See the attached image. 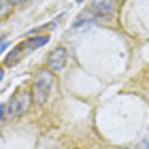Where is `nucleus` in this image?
I'll use <instances>...</instances> for the list:
<instances>
[{"instance_id":"15","label":"nucleus","mask_w":149,"mask_h":149,"mask_svg":"<svg viewBox=\"0 0 149 149\" xmlns=\"http://www.w3.org/2000/svg\"><path fill=\"white\" fill-rule=\"evenodd\" d=\"M77 2H83V0H77Z\"/></svg>"},{"instance_id":"6","label":"nucleus","mask_w":149,"mask_h":149,"mask_svg":"<svg viewBox=\"0 0 149 149\" xmlns=\"http://www.w3.org/2000/svg\"><path fill=\"white\" fill-rule=\"evenodd\" d=\"M98 15L94 13L92 9H87V11H81V15L74 19V24H72V28H81V26H85V24H94V22H98Z\"/></svg>"},{"instance_id":"5","label":"nucleus","mask_w":149,"mask_h":149,"mask_svg":"<svg viewBox=\"0 0 149 149\" xmlns=\"http://www.w3.org/2000/svg\"><path fill=\"white\" fill-rule=\"evenodd\" d=\"M47 43H49V36L47 34H36V36H30L24 43V49L26 51H34V49H38V47H45Z\"/></svg>"},{"instance_id":"8","label":"nucleus","mask_w":149,"mask_h":149,"mask_svg":"<svg viewBox=\"0 0 149 149\" xmlns=\"http://www.w3.org/2000/svg\"><path fill=\"white\" fill-rule=\"evenodd\" d=\"M13 9H15V4H13L11 0H0V19H2V17H9Z\"/></svg>"},{"instance_id":"4","label":"nucleus","mask_w":149,"mask_h":149,"mask_svg":"<svg viewBox=\"0 0 149 149\" xmlns=\"http://www.w3.org/2000/svg\"><path fill=\"white\" fill-rule=\"evenodd\" d=\"M90 9L100 19H111L115 15V11H117V0H92Z\"/></svg>"},{"instance_id":"13","label":"nucleus","mask_w":149,"mask_h":149,"mask_svg":"<svg viewBox=\"0 0 149 149\" xmlns=\"http://www.w3.org/2000/svg\"><path fill=\"white\" fill-rule=\"evenodd\" d=\"M19 2H22V4H24V2H28V0H19Z\"/></svg>"},{"instance_id":"12","label":"nucleus","mask_w":149,"mask_h":149,"mask_svg":"<svg viewBox=\"0 0 149 149\" xmlns=\"http://www.w3.org/2000/svg\"><path fill=\"white\" fill-rule=\"evenodd\" d=\"M113 149H128V147H113Z\"/></svg>"},{"instance_id":"10","label":"nucleus","mask_w":149,"mask_h":149,"mask_svg":"<svg viewBox=\"0 0 149 149\" xmlns=\"http://www.w3.org/2000/svg\"><path fill=\"white\" fill-rule=\"evenodd\" d=\"M6 117V107L2 104V107H0V119H4Z\"/></svg>"},{"instance_id":"16","label":"nucleus","mask_w":149,"mask_h":149,"mask_svg":"<svg viewBox=\"0 0 149 149\" xmlns=\"http://www.w3.org/2000/svg\"><path fill=\"white\" fill-rule=\"evenodd\" d=\"M117 2H121V0H117Z\"/></svg>"},{"instance_id":"3","label":"nucleus","mask_w":149,"mask_h":149,"mask_svg":"<svg viewBox=\"0 0 149 149\" xmlns=\"http://www.w3.org/2000/svg\"><path fill=\"white\" fill-rule=\"evenodd\" d=\"M66 62H68V51H66V47H56L53 51H49V56H47V68L58 72L62 70Z\"/></svg>"},{"instance_id":"2","label":"nucleus","mask_w":149,"mask_h":149,"mask_svg":"<svg viewBox=\"0 0 149 149\" xmlns=\"http://www.w3.org/2000/svg\"><path fill=\"white\" fill-rule=\"evenodd\" d=\"M32 92L28 90H19L15 92L13 96L9 98V102H6V117H19V115H24V113H28V109L32 107Z\"/></svg>"},{"instance_id":"9","label":"nucleus","mask_w":149,"mask_h":149,"mask_svg":"<svg viewBox=\"0 0 149 149\" xmlns=\"http://www.w3.org/2000/svg\"><path fill=\"white\" fill-rule=\"evenodd\" d=\"M134 149H149V136H145L143 141H141V143L134 147Z\"/></svg>"},{"instance_id":"1","label":"nucleus","mask_w":149,"mask_h":149,"mask_svg":"<svg viewBox=\"0 0 149 149\" xmlns=\"http://www.w3.org/2000/svg\"><path fill=\"white\" fill-rule=\"evenodd\" d=\"M56 74H53V70L49 68H40L34 72V77H32V100H34V104H45L47 100H49V96L53 92H56Z\"/></svg>"},{"instance_id":"11","label":"nucleus","mask_w":149,"mask_h":149,"mask_svg":"<svg viewBox=\"0 0 149 149\" xmlns=\"http://www.w3.org/2000/svg\"><path fill=\"white\" fill-rule=\"evenodd\" d=\"M6 47H9V43H6V40H4V43L0 45V56H2V53H4V49H6Z\"/></svg>"},{"instance_id":"14","label":"nucleus","mask_w":149,"mask_h":149,"mask_svg":"<svg viewBox=\"0 0 149 149\" xmlns=\"http://www.w3.org/2000/svg\"><path fill=\"white\" fill-rule=\"evenodd\" d=\"M0 81H2V72H0Z\"/></svg>"},{"instance_id":"7","label":"nucleus","mask_w":149,"mask_h":149,"mask_svg":"<svg viewBox=\"0 0 149 149\" xmlns=\"http://www.w3.org/2000/svg\"><path fill=\"white\" fill-rule=\"evenodd\" d=\"M24 45L22 47H13V49H11V53H9V56H6V60H4V66H9V68H11V66H15L17 62H19V60H22V56H24Z\"/></svg>"}]
</instances>
